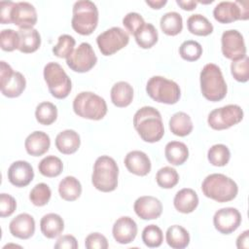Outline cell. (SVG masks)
I'll use <instances>...</instances> for the list:
<instances>
[{
	"mask_svg": "<svg viewBox=\"0 0 249 249\" xmlns=\"http://www.w3.org/2000/svg\"><path fill=\"white\" fill-rule=\"evenodd\" d=\"M133 126L141 139L148 143L160 141L164 135L160 113L152 106H144L133 116Z\"/></svg>",
	"mask_w": 249,
	"mask_h": 249,
	"instance_id": "6da1fadb",
	"label": "cell"
},
{
	"mask_svg": "<svg viewBox=\"0 0 249 249\" xmlns=\"http://www.w3.org/2000/svg\"><path fill=\"white\" fill-rule=\"evenodd\" d=\"M203 195L218 202H228L234 199L238 193L237 184L230 177L213 173L205 177L201 184Z\"/></svg>",
	"mask_w": 249,
	"mask_h": 249,
	"instance_id": "7a4b0ae2",
	"label": "cell"
},
{
	"mask_svg": "<svg viewBox=\"0 0 249 249\" xmlns=\"http://www.w3.org/2000/svg\"><path fill=\"white\" fill-rule=\"evenodd\" d=\"M200 90L209 101L217 102L225 98L228 88L220 67L214 63L203 66L199 75Z\"/></svg>",
	"mask_w": 249,
	"mask_h": 249,
	"instance_id": "3957f363",
	"label": "cell"
},
{
	"mask_svg": "<svg viewBox=\"0 0 249 249\" xmlns=\"http://www.w3.org/2000/svg\"><path fill=\"white\" fill-rule=\"evenodd\" d=\"M119 167L115 160L109 156H101L96 159L91 175L93 187L103 193L116 190L118 186Z\"/></svg>",
	"mask_w": 249,
	"mask_h": 249,
	"instance_id": "277c9868",
	"label": "cell"
},
{
	"mask_svg": "<svg viewBox=\"0 0 249 249\" xmlns=\"http://www.w3.org/2000/svg\"><path fill=\"white\" fill-rule=\"evenodd\" d=\"M98 23V10L89 0H80L73 5L72 28L81 35L91 34Z\"/></svg>",
	"mask_w": 249,
	"mask_h": 249,
	"instance_id": "5b68a950",
	"label": "cell"
},
{
	"mask_svg": "<svg viewBox=\"0 0 249 249\" xmlns=\"http://www.w3.org/2000/svg\"><path fill=\"white\" fill-rule=\"evenodd\" d=\"M73 110L81 118L99 121L107 114V104L103 97L91 91H82L73 100Z\"/></svg>",
	"mask_w": 249,
	"mask_h": 249,
	"instance_id": "8992f818",
	"label": "cell"
},
{
	"mask_svg": "<svg viewBox=\"0 0 249 249\" xmlns=\"http://www.w3.org/2000/svg\"><path fill=\"white\" fill-rule=\"evenodd\" d=\"M147 94L155 101L164 104H175L181 96L177 83L161 76H153L146 85Z\"/></svg>",
	"mask_w": 249,
	"mask_h": 249,
	"instance_id": "52a82bcc",
	"label": "cell"
},
{
	"mask_svg": "<svg viewBox=\"0 0 249 249\" xmlns=\"http://www.w3.org/2000/svg\"><path fill=\"white\" fill-rule=\"evenodd\" d=\"M43 74L48 89L53 97L64 99L69 95L72 82L60 64L53 61L47 63Z\"/></svg>",
	"mask_w": 249,
	"mask_h": 249,
	"instance_id": "ba28073f",
	"label": "cell"
},
{
	"mask_svg": "<svg viewBox=\"0 0 249 249\" xmlns=\"http://www.w3.org/2000/svg\"><path fill=\"white\" fill-rule=\"evenodd\" d=\"M243 119V110L236 104H229L212 110L207 118L209 126L215 130L228 129Z\"/></svg>",
	"mask_w": 249,
	"mask_h": 249,
	"instance_id": "9c48e42d",
	"label": "cell"
},
{
	"mask_svg": "<svg viewBox=\"0 0 249 249\" xmlns=\"http://www.w3.org/2000/svg\"><path fill=\"white\" fill-rule=\"evenodd\" d=\"M249 5L247 1H222L213 10L214 18L220 23H231L235 20L249 18Z\"/></svg>",
	"mask_w": 249,
	"mask_h": 249,
	"instance_id": "30bf717a",
	"label": "cell"
},
{
	"mask_svg": "<svg viewBox=\"0 0 249 249\" xmlns=\"http://www.w3.org/2000/svg\"><path fill=\"white\" fill-rule=\"evenodd\" d=\"M0 79H1V92L4 96L15 98L19 96L26 87V80L24 76L13 68L4 60L0 61Z\"/></svg>",
	"mask_w": 249,
	"mask_h": 249,
	"instance_id": "8fae6325",
	"label": "cell"
},
{
	"mask_svg": "<svg viewBox=\"0 0 249 249\" xmlns=\"http://www.w3.org/2000/svg\"><path fill=\"white\" fill-rule=\"evenodd\" d=\"M129 42V35L123 28L114 26L100 33L96 38L99 51L103 55H112L124 48Z\"/></svg>",
	"mask_w": 249,
	"mask_h": 249,
	"instance_id": "7c38bea8",
	"label": "cell"
},
{
	"mask_svg": "<svg viewBox=\"0 0 249 249\" xmlns=\"http://www.w3.org/2000/svg\"><path fill=\"white\" fill-rule=\"evenodd\" d=\"M97 62V57L90 44L81 43L73 53L66 58L67 66L78 73H86L93 68Z\"/></svg>",
	"mask_w": 249,
	"mask_h": 249,
	"instance_id": "4fadbf2b",
	"label": "cell"
},
{
	"mask_svg": "<svg viewBox=\"0 0 249 249\" xmlns=\"http://www.w3.org/2000/svg\"><path fill=\"white\" fill-rule=\"evenodd\" d=\"M221 45L224 56L232 61L243 58L246 55V46L243 36L235 29H230L223 32Z\"/></svg>",
	"mask_w": 249,
	"mask_h": 249,
	"instance_id": "5bb4252c",
	"label": "cell"
},
{
	"mask_svg": "<svg viewBox=\"0 0 249 249\" xmlns=\"http://www.w3.org/2000/svg\"><path fill=\"white\" fill-rule=\"evenodd\" d=\"M241 214L236 208L225 207L215 212L213 224L219 232L230 234L237 230L241 224Z\"/></svg>",
	"mask_w": 249,
	"mask_h": 249,
	"instance_id": "9a60e30c",
	"label": "cell"
},
{
	"mask_svg": "<svg viewBox=\"0 0 249 249\" xmlns=\"http://www.w3.org/2000/svg\"><path fill=\"white\" fill-rule=\"evenodd\" d=\"M11 21L19 28H31L37 22L36 9L28 2L15 3L11 13Z\"/></svg>",
	"mask_w": 249,
	"mask_h": 249,
	"instance_id": "2e32d148",
	"label": "cell"
},
{
	"mask_svg": "<svg viewBox=\"0 0 249 249\" xmlns=\"http://www.w3.org/2000/svg\"><path fill=\"white\" fill-rule=\"evenodd\" d=\"M133 209L142 220H154L161 215L162 204L155 196H143L134 201Z\"/></svg>",
	"mask_w": 249,
	"mask_h": 249,
	"instance_id": "e0dca14e",
	"label": "cell"
},
{
	"mask_svg": "<svg viewBox=\"0 0 249 249\" xmlns=\"http://www.w3.org/2000/svg\"><path fill=\"white\" fill-rule=\"evenodd\" d=\"M33 178V167L28 161L17 160L13 162L8 169V180L16 187H26L31 183Z\"/></svg>",
	"mask_w": 249,
	"mask_h": 249,
	"instance_id": "ac0fdd59",
	"label": "cell"
},
{
	"mask_svg": "<svg viewBox=\"0 0 249 249\" xmlns=\"http://www.w3.org/2000/svg\"><path fill=\"white\" fill-rule=\"evenodd\" d=\"M112 233L114 239L120 244H128L134 240L137 234V225L135 221L128 217L119 218L113 225Z\"/></svg>",
	"mask_w": 249,
	"mask_h": 249,
	"instance_id": "d6986e66",
	"label": "cell"
},
{
	"mask_svg": "<svg viewBox=\"0 0 249 249\" xmlns=\"http://www.w3.org/2000/svg\"><path fill=\"white\" fill-rule=\"evenodd\" d=\"M9 230L13 236L28 239L35 232L34 218L27 213H20L10 222Z\"/></svg>",
	"mask_w": 249,
	"mask_h": 249,
	"instance_id": "ffe728a7",
	"label": "cell"
},
{
	"mask_svg": "<svg viewBox=\"0 0 249 249\" xmlns=\"http://www.w3.org/2000/svg\"><path fill=\"white\" fill-rule=\"evenodd\" d=\"M124 165L126 169L137 176H145L151 171V160L149 157L142 151H131L124 158Z\"/></svg>",
	"mask_w": 249,
	"mask_h": 249,
	"instance_id": "44dd1931",
	"label": "cell"
},
{
	"mask_svg": "<svg viewBox=\"0 0 249 249\" xmlns=\"http://www.w3.org/2000/svg\"><path fill=\"white\" fill-rule=\"evenodd\" d=\"M51 146L50 136L44 131L31 132L24 141V147L30 156L40 157L47 153Z\"/></svg>",
	"mask_w": 249,
	"mask_h": 249,
	"instance_id": "7402d4cb",
	"label": "cell"
},
{
	"mask_svg": "<svg viewBox=\"0 0 249 249\" xmlns=\"http://www.w3.org/2000/svg\"><path fill=\"white\" fill-rule=\"evenodd\" d=\"M173 204L175 209L180 213H192L198 205L197 194L193 189L184 188L176 193Z\"/></svg>",
	"mask_w": 249,
	"mask_h": 249,
	"instance_id": "603a6c76",
	"label": "cell"
},
{
	"mask_svg": "<svg viewBox=\"0 0 249 249\" xmlns=\"http://www.w3.org/2000/svg\"><path fill=\"white\" fill-rule=\"evenodd\" d=\"M81 145V139L78 132L73 129L60 131L55 137V147L64 155H71L78 151Z\"/></svg>",
	"mask_w": 249,
	"mask_h": 249,
	"instance_id": "cb8c5ba5",
	"label": "cell"
},
{
	"mask_svg": "<svg viewBox=\"0 0 249 249\" xmlns=\"http://www.w3.org/2000/svg\"><path fill=\"white\" fill-rule=\"evenodd\" d=\"M19 35L18 51L23 53H31L36 52L41 45V36L37 29L19 28L18 31Z\"/></svg>",
	"mask_w": 249,
	"mask_h": 249,
	"instance_id": "d4e9b609",
	"label": "cell"
},
{
	"mask_svg": "<svg viewBox=\"0 0 249 249\" xmlns=\"http://www.w3.org/2000/svg\"><path fill=\"white\" fill-rule=\"evenodd\" d=\"M40 229L43 235L47 238L57 237L64 230L63 219L55 213L46 214L40 221Z\"/></svg>",
	"mask_w": 249,
	"mask_h": 249,
	"instance_id": "484cf974",
	"label": "cell"
},
{
	"mask_svg": "<svg viewBox=\"0 0 249 249\" xmlns=\"http://www.w3.org/2000/svg\"><path fill=\"white\" fill-rule=\"evenodd\" d=\"M112 103L120 108L128 106L133 99V89L127 82H118L111 89Z\"/></svg>",
	"mask_w": 249,
	"mask_h": 249,
	"instance_id": "4316f807",
	"label": "cell"
},
{
	"mask_svg": "<svg viewBox=\"0 0 249 249\" xmlns=\"http://www.w3.org/2000/svg\"><path fill=\"white\" fill-rule=\"evenodd\" d=\"M164 155L172 165H181L189 158V149L187 145L180 141H170L165 145Z\"/></svg>",
	"mask_w": 249,
	"mask_h": 249,
	"instance_id": "83f0119b",
	"label": "cell"
},
{
	"mask_svg": "<svg viewBox=\"0 0 249 249\" xmlns=\"http://www.w3.org/2000/svg\"><path fill=\"white\" fill-rule=\"evenodd\" d=\"M193 128L192 119L187 113L177 112L169 120V129L176 136H187L192 132Z\"/></svg>",
	"mask_w": 249,
	"mask_h": 249,
	"instance_id": "f1b7e54d",
	"label": "cell"
},
{
	"mask_svg": "<svg viewBox=\"0 0 249 249\" xmlns=\"http://www.w3.org/2000/svg\"><path fill=\"white\" fill-rule=\"evenodd\" d=\"M58 193L62 199L74 201L79 198L82 194V185L74 176H66L59 182Z\"/></svg>",
	"mask_w": 249,
	"mask_h": 249,
	"instance_id": "f546056e",
	"label": "cell"
},
{
	"mask_svg": "<svg viewBox=\"0 0 249 249\" xmlns=\"http://www.w3.org/2000/svg\"><path fill=\"white\" fill-rule=\"evenodd\" d=\"M165 239L171 248L183 249L186 248L190 243V234L182 226L173 225L167 229Z\"/></svg>",
	"mask_w": 249,
	"mask_h": 249,
	"instance_id": "4dcf8cb0",
	"label": "cell"
},
{
	"mask_svg": "<svg viewBox=\"0 0 249 249\" xmlns=\"http://www.w3.org/2000/svg\"><path fill=\"white\" fill-rule=\"evenodd\" d=\"M137 45L142 49H150L159 39V34L156 27L152 23H144L133 35Z\"/></svg>",
	"mask_w": 249,
	"mask_h": 249,
	"instance_id": "1f68e13d",
	"label": "cell"
},
{
	"mask_svg": "<svg viewBox=\"0 0 249 249\" xmlns=\"http://www.w3.org/2000/svg\"><path fill=\"white\" fill-rule=\"evenodd\" d=\"M160 25L164 34L168 36H175L183 29V19L179 13L168 12L161 17Z\"/></svg>",
	"mask_w": 249,
	"mask_h": 249,
	"instance_id": "d6a6232c",
	"label": "cell"
},
{
	"mask_svg": "<svg viewBox=\"0 0 249 249\" xmlns=\"http://www.w3.org/2000/svg\"><path fill=\"white\" fill-rule=\"evenodd\" d=\"M188 30L197 36H207L213 32V25L207 18L200 14H194L187 20Z\"/></svg>",
	"mask_w": 249,
	"mask_h": 249,
	"instance_id": "836d02e7",
	"label": "cell"
},
{
	"mask_svg": "<svg viewBox=\"0 0 249 249\" xmlns=\"http://www.w3.org/2000/svg\"><path fill=\"white\" fill-rule=\"evenodd\" d=\"M38 169L43 176L53 178L60 175L63 170V163L59 158L51 155L45 157L39 162Z\"/></svg>",
	"mask_w": 249,
	"mask_h": 249,
	"instance_id": "e575fe53",
	"label": "cell"
},
{
	"mask_svg": "<svg viewBox=\"0 0 249 249\" xmlns=\"http://www.w3.org/2000/svg\"><path fill=\"white\" fill-rule=\"evenodd\" d=\"M35 118L40 124L50 125L56 121L57 108L52 102H49V101L41 102L36 107Z\"/></svg>",
	"mask_w": 249,
	"mask_h": 249,
	"instance_id": "d590c367",
	"label": "cell"
},
{
	"mask_svg": "<svg viewBox=\"0 0 249 249\" xmlns=\"http://www.w3.org/2000/svg\"><path fill=\"white\" fill-rule=\"evenodd\" d=\"M207 159L214 166H225L231 159V152L226 145L215 144L209 148Z\"/></svg>",
	"mask_w": 249,
	"mask_h": 249,
	"instance_id": "8d00e7d4",
	"label": "cell"
},
{
	"mask_svg": "<svg viewBox=\"0 0 249 249\" xmlns=\"http://www.w3.org/2000/svg\"><path fill=\"white\" fill-rule=\"evenodd\" d=\"M157 184L162 189H171L179 182V174L171 166H163L156 174Z\"/></svg>",
	"mask_w": 249,
	"mask_h": 249,
	"instance_id": "74e56055",
	"label": "cell"
},
{
	"mask_svg": "<svg viewBox=\"0 0 249 249\" xmlns=\"http://www.w3.org/2000/svg\"><path fill=\"white\" fill-rule=\"evenodd\" d=\"M142 241L150 248L160 246L163 241L162 231L156 225L146 226L142 231Z\"/></svg>",
	"mask_w": 249,
	"mask_h": 249,
	"instance_id": "f35d334b",
	"label": "cell"
},
{
	"mask_svg": "<svg viewBox=\"0 0 249 249\" xmlns=\"http://www.w3.org/2000/svg\"><path fill=\"white\" fill-rule=\"evenodd\" d=\"M52 196V191L50 187L45 183H39L33 187L29 194V199L35 206L46 205Z\"/></svg>",
	"mask_w": 249,
	"mask_h": 249,
	"instance_id": "ab89813d",
	"label": "cell"
},
{
	"mask_svg": "<svg viewBox=\"0 0 249 249\" xmlns=\"http://www.w3.org/2000/svg\"><path fill=\"white\" fill-rule=\"evenodd\" d=\"M58 42L53 48V53L59 58H67L74 51L75 39L68 34H62L58 37Z\"/></svg>",
	"mask_w": 249,
	"mask_h": 249,
	"instance_id": "60d3db41",
	"label": "cell"
},
{
	"mask_svg": "<svg viewBox=\"0 0 249 249\" xmlns=\"http://www.w3.org/2000/svg\"><path fill=\"white\" fill-rule=\"evenodd\" d=\"M179 53L184 60L196 61L202 54V47L196 41L187 40L179 47Z\"/></svg>",
	"mask_w": 249,
	"mask_h": 249,
	"instance_id": "b9f144b4",
	"label": "cell"
},
{
	"mask_svg": "<svg viewBox=\"0 0 249 249\" xmlns=\"http://www.w3.org/2000/svg\"><path fill=\"white\" fill-rule=\"evenodd\" d=\"M231 73L232 77L240 83H246L249 80V58L245 55L243 58L233 60L231 63Z\"/></svg>",
	"mask_w": 249,
	"mask_h": 249,
	"instance_id": "7bdbcfd3",
	"label": "cell"
},
{
	"mask_svg": "<svg viewBox=\"0 0 249 249\" xmlns=\"http://www.w3.org/2000/svg\"><path fill=\"white\" fill-rule=\"evenodd\" d=\"M0 46L5 52H13L18 49L19 35L13 29H3L0 33Z\"/></svg>",
	"mask_w": 249,
	"mask_h": 249,
	"instance_id": "ee69618b",
	"label": "cell"
},
{
	"mask_svg": "<svg viewBox=\"0 0 249 249\" xmlns=\"http://www.w3.org/2000/svg\"><path fill=\"white\" fill-rule=\"evenodd\" d=\"M145 23L142 16L135 12H130L124 16L123 18V24L129 34L134 35V33Z\"/></svg>",
	"mask_w": 249,
	"mask_h": 249,
	"instance_id": "f6af8a7d",
	"label": "cell"
},
{
	"mask_svg": "<svg viewBox=\"0 0 249 249\" xmlns=\"http://www.w3.org/2000/svg\"><path fill=\"white\" fill-rule=\"evenodd\" d=\"M85 246L87 249H107L108 241L103 234L92 232L86 237Z\"/></svg>",
	"mask_w": 249,
	"mask_h": 249,
	"instance_id": "bcb514c9",
	"label": "cell"
},
{
	"mask_svg": "<svg viewBox=\"0 0 249 249\" xmlns=\"http://www.w3.org/2000/svg\"><path fill=\"white\" fill-rule=\"evenodd\" d=\"M17 208L16 199L8 195V194H1L0 195V216L2 218L11 216Z\"/></svg>",
	"mask_w": 249,
	"mask_h": 249,
	"instance_id": "7dc6e473",
	"label": "cell"
},
{
	"mask_svg": "<svg viewBox=\"0 0 249 249\" xmlns=\"http://www.w3.org/2000/svg\"><path fill=\"white\" fill-rule=\"evenodd\" d=\"M54 248H56V249H63V248L77 249L78 242H77V239L75 238V236H73L71 234H65V235L58 237V239L56 240V242L54 244Z\"/></svg>",
	"mask_w": 249,
	"mask_h": 249,
	"instance_id": "c3c4849f",
	"label": "cell"
},
{
	"mask_svg": "<svg viewBox=\"0 0 249 249\" xmlns=\"http://www.w3.org/2000/svg\"><path fill=\"white\" fill-rule=\"evenodd\" d=\"M15 5L13 1H1L0 2V21L2 24L12 23L11 13Z\"/></svg>",
	"mask_w": 249,
	"mask_h": 249,
	"instance_id": "681fc988",
	"label": "cell"
},
{
	"mask_svg": "<svg viewBox=\"0 0 249 249\" xmlns=\"http://www.w3.org/2000/svg\"><path fill=\"white\" fill-rule=\"evenodd\" d=\"M236 247L238 249H247L249 247V231H244L236 239Z\"/></svg>",
	"mask_w": 249,
	"mask_h": 249,
	"instance_id": "f907efd6",
	"label": "cell"
},
{
	"mask_svg": "<svg viewBox=\"0 0 249 249\" xmlns=\"http://www.w3.org/2000/svg\"><path fill=\"white\" fill-rule=\"evenodd\" d=\"M176 3L178 6L181 7V9L185 11H193L196 8V5H197V1H194V0H188V1L176 0Z\"/></svg>",
	"mask_w": 249,
	"mask_h": 249,
	"instance_id": "816d5d0a",
	"label": "cell"
},
{
	"mask_svg": "<svg viewBox=\"0 0 249 249\" xmlns=\"http://www.w3.org/2000/svg\"><path fill=\"white\" fill-rule=\"evenodd\" d=\"M145 3L147 4V5H149L152 9H157V10H160V9H161L166 3H167V1L166 0H157V1H155V0H147V1H145Z\"/></svg>",
	"mask_w": 249,
	"mask_h": 249,
	"instance_id": "f5cc1de1",
	"label": "cell"
}]
</instances>
